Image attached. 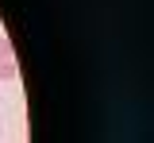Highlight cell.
<instances>
[{"instance_id": "obj_2", "label": "cell", "mask_w": 154, "mask_h": 143, "mask_svg": "<svg viewBox=\"0 0 154 143\" xmlns=\"http://www.w3.org/2000/svg\"><path fill=\"white\" fill-rule=\"evenodd\" d=\"M4 58H16V46H12L8 35H0V62H4Z\"/></svg>"}, {"instance_id": "obj_1", "label": "cell", "mask_w": 154, "mask_h": 143, "mask_svg": "<svg viewBox=\"0 0 154 143\" xmlns=\"http://www.w3.org/2000/svg\"><path fill=\"white\" fill-rule=\"evenodd\" d=\"M19 78V62L16 58H4L0 62V81H16Z\"/></svg>"}]
</instances>
